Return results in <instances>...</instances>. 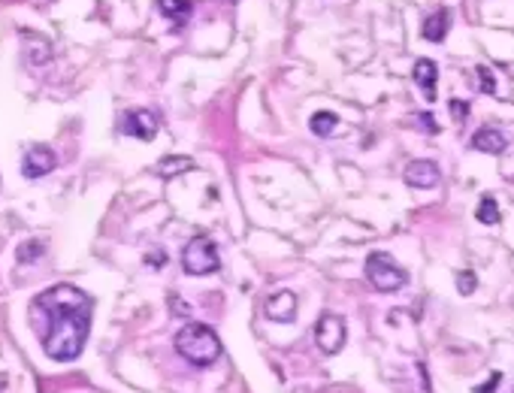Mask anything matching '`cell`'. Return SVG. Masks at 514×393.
I'll use <instances>...</instances> for the list:
<instances>
[{
    "label": "cell",
    "mask_w": 514,
    "mask_h": 393,
    "mask_svg": "<svg viewBox=\"0 0 514 393\" xmlns=\"http://www.w3.org/2000/svg\"><path fill=\"white\" fill-rule=\"evenodd\" d=\"M91 309H94L91 297L73 285H55L34 297L30 315L49 357L67 363L82 354L91 330Z\"/></svg>",
    "instance_id": "cell-1"
},
{
    "label": "cell",
    "mask_w": 514,
    "mask_h": 393,
    "mask_svg": "<svg viewBox=\"0 0 514 393\" xmlns=\"http://www.w3.org/2000/svg\"><path fill=\"white\" fill-rule=\"evenodd\" d=\"M176 351L194 366H212L221 357V339L206 324H185L176 333Z\"/></svg>",
    "instance_id": "cell-2"
},
{
    "label": "cell",
    "mask_w": 514,
    "mask_h": 393,
    "mask_svg": "<svg viewBox=\"0 0 514 393\" xmlns=\"http://www.w3.org/2000/svg\"><path fill=\"white\" fill-rule=\"evenodd\" d=\"M366 278L369 285L381 290V294H397L409 285V272L393 260L387 251H372L366 257Z\"/></svg>",
    "instance_id": "cell-3"
},
{
    "label": "cell",
    "mask_w": 514,
    "mask_h": 393,
    "mask_svg": "<svg viewBox=\"0 0 514 393\" xmlns=\"http://www.w3.org/2000/svg\"><path fill=\"white\" fill-rule=\"evenodd\" d=\"M181 266H185L188 276H209V272H218L221 260H218V248L215 242L206 236L191 239L185 251H181Z\"/></svg>",
    "instance_id": "cell-4"
},
{
    "label": "cell",
    "mask_w": 514,
    "mask_h": 393,
    "mask_svg": "<svg viewBox=\"0 0 514 393\" xmlns=\"http://www.w3.org/2000/svg\"><path fill=\"white\" fill-rule=\"evenodd\" d=\"M345 321L339 315H333V311H324V315L318 318L315 324V342L318 348L324 351V354H339L342 348H345Z\"/></svg>",
    "instance_id": "cell-5"
},
{
    "label": "cell",
    "mask_w": 514,
    "mask_h": 393,
    "mask_svg": "<svg viewBox=\"0 0 514 393\" xmlns=\"http://www.w3.org/2000/svg\"><path fill=\"white\" fill-rule=\"evenodd\" d=\"M158 127H160V121H158V115L151 112V109H127V112L121 115V121H118L121 134L134 136V139H143V143H148V139L158 136Z\"/></svg>",
    "instance_id": "cell-6"
},
{
    "label": "cell",
    "mask_w": 514,
    "mask_h": 393,
    "mask_svg": "<svg viewBox=\"0 0 514 393\" xmlns=\"http://www.w3.org/2000/svg\"><path fill=\"white\" fill-rule=\"evenodd\" d=\"M58 167V155L49 146H30L22 157V173L27 179H43Z\"/></svg>",
    "instance_id": "cell-7"
},
{
    "label": "cell",
    "mask_w": 514,
    "mask_h": 393,
    "mask_svg": "<svg viewBox=\"0 0 514 393\" xmlns=\"http://www.w3.org/2000/svg\"><path fill=\"white\" fill-rule=\"evenodd\" d=\"M402 179H406L409 188L430 191V188H436L439 181H442V173H439V164H436V160H423V157H418V160H411V164L406 167Z\"/></svg>",
    "instance_id": "cell-8"
},
{
    "label": "cell",
    "mask_w": 514,
    "mask_h": 393,
    "mask_svg": "<svg viewBox=\"0 0 514 393\" xmlns=\"http://www.w3.org/2000/svg\"><path fill=\"white\" fill-rule=\"evenodd\" d=\"M411 76H415V85L420 88L423 100H427V103H436V82H439L436 60H430V58L415 60V70H411Z\"/></svg>",
    "instance_id": "cell-9"
},
{
    "label": "cell",
    "mask_w": 514,
    "mask_h": 393,
    "mask_svg": "<svg viewBox=\"0 0 514 393\" xmlns=\"http://www.w3.org/2000/svg\"><path fill=\"white\" fill-rule=\"evenodd\" d=\"M266 315H269V321H281V324L294 321V315H297V297L290 294V290H278V294H272L266 299Z\"/></svg>",
    "instance_id": "cell-10"
},
{
    "label": "cell",
    "mask_w": 514,
    "mask_h": 393,
    "mask_svg": "<svg viewBox=\"0 0 514 393\" xmlns=\"http://www.w3.org/2000/svg\"><path fill=\"white\" fill-rule=\"evenodd\" d=\"M506 146H508V139L496 127H481V130H475V136H472V148L484 151V155H502Z\"/></svg>",
    "instance_id": "cell-11"
},
{
    "label": "cell",
    "mask_w": 514,
    "mask_h": 393,
    "mask_svg": "<svg viewBox=\"0 0 514 393\" xmlns=\"http://www.w3.org/2000/svg\"><path fill=\"white\" fill-rule=\"evenodd\" d=\"M448 27H451V13L445 6H439L436 13H430L423 18L420 34H423V39H430V43H442V39L448 37Z\"/></svg>",
    "instance_id": "cell-12"
},
{
    "label": "cell",
    "mask_w": 514,
    "mask_h": 393,
    "mask_svg": "<svg viewBox=\"0 0 514 393\" xmlns=\"http://www.w3.org/2000/svg\"><path fill=\"white\" fill-rule=\"evenodd\" d=\"M158 9H160V15H164V18L181 25V22H188L194 4H191V0H158Z\"/></svg>",
    "instance_id": "cell-13"
},
{
    "label": "cell",
    "mask_w": 514,
    "mask_h": 393,
    "mask_svg": "<svg viewBox=\"0 0 514 393\" xmlns=\"http://www.w3.org/2000/svg\"><path fill=\"white\" fill-rule=\"evenodd\" d=\"M339 127V115L336 112H315L311 115V134L318 136H333Z\"/></svg>",
    "instance_id": "cell-14"
},
{
    "label": "cell",
    "mask_w": 514,
    "mask_h": 393,
    "mask_svg": "<svg viewBox=\"0 0 514 393\" xmlns=\"http://www.w3.org/2000/svg\"><path fill=\"white\" fill-rule=\"evenodd\" d=\"M194 167V160L191 157H164V160H158V176H164V179H169V176H179V173H185V169H191Z\"/></svg>",
    "instance_id": "cell-15"
},
{
    "label": "cell",
    "mask_w": 514,
    "mask_h": 393,
    "mask_svg": "<svg viewBox=\"0 0 514 393\" xmlns=\"http://www.w3.org/2000/svg\"><path fill=\"white\" fill-rule=\"evenodd\" d=\"M475 218L481 221V224H496V221H499V206H496V200H493L490 194H487V197H481Z\"/></svg>",
    "instance_id": "cell-16"
},
{
    "label": "cell",
    "mask_w": 514,
    "mask_h": 393,
    "mask_svg": "<svg viewBox=\"0 0 514 393\" xmlns=\"http://www.w3.org/2000/svg\"><path fill=\"white\" fill-rule=\"evenodd\" d=\"M30 39H34V46L27 49V58H30V64H43V60H49V58H52V46H49L43 37H34V34H30Z\"/></svg>",
    "instance_id": "cell-17"
},
{
    "label": "cell",
    "mask_w": 514,
    "mask_h": 393,
    "mask_svg": "<svg viewBox=\"0 0 514 393\" xmlns=\"http://www.w3.org/2000/svg\"><path fill=\"white\" fill-rule=\"evenodd\" d=\"M457 288H460V294H463V297H469L472 290L478 288V278H475V272H472V269H463V272H457Z\"/></svg>",
    "instance_id": "cell-18"
},
{
    "label": "cell",
    "mask_w": 514,
    "mask_h": 393,
    "mask_svg": "<svg viewBox=\"0 0 514 393\" xmlns=\"http://www.w3.org/2000/svg\"><path fill=\"white\" fill-rule=\"evenodd\" d=\"M475 73H478V85H481L484 94H496V79H493L490 67H478Z\"/></svg>",
    "instance_id": "cell-19"
},
{
    "label": "cell",
    "mask_w": 514,
    "mask_h": 393,
    "mask_svg": "<svg viewBox=\"0 0 514 393\" xmlns=\"http://www.w3.org/2000/svg\"><path fill=\"white\" fill-rule=\"evenodd\" d=\"M39 255H43V242H27V245L18 248V260H22V264H27V260H34Z\"/></svg>",
    "instance_id": "cell-20"
},
{
    "label": "cell",
    "mask_w": 514,
    "mask_h": 393,
    "mask_svg": "<svg viewBox=\"0 0 514 393\" xmlns=\"http://www.w3.org/2000/svg\"><path fill=\"white\" fill-rule=\"evenodd\" d=\"M451 112H454V121H466V115H469V103H463V100H451Z\"/></svg>",
    "instance_id": "cell-21"
},
{
    "label": "cell",
    "mask_w": 514,
    "mask_h": 393,
    "mask_svg": "<svg viewBox=\"0 0 514 393\" xmlns=\"http://www.w3.org/2000/svg\"><path fill=\"white\" fill-rule=\"evenodd\" d=\"M415 121H418L423 130H427V134H439V124H436V118H432L430 112L427 115H415Z\"/></svg>",
    "instance_id": "cell-22"
},
{
    "label": "cell",
    "mask_w": 514,
    "mask_h": 393,
    "mask_svg": "<svg viewBox=\"0 0 514 393\" xmlns=\"http://www.w3.org/2000/svg\"><path fill=\"white\" fill-rule=\"evenodd\" d=\"M499 381H502V375H499V372H493V375H490V381H487V385H481V387H475V393H496V385H499Z\"/></svg>",
    "instance_id": "cell-23"
}]
</instances>
